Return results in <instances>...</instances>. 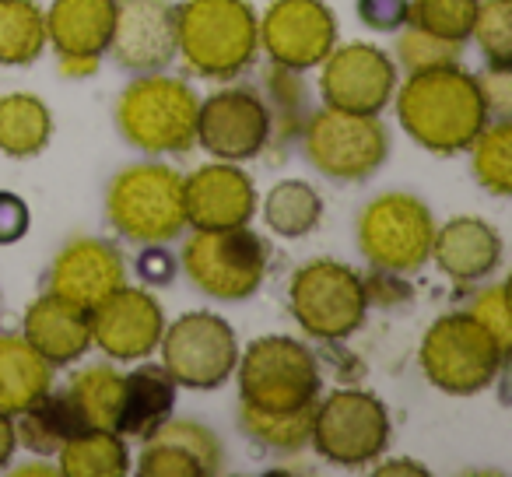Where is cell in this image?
<instances>
[{
    "instance_id": "obj_1",
    "label": "cell",
    "mask_w": 512,
    "mask_h": 477,
    "mask_svg": "<svg viewBox=\"0 0 512 477\" xmlns=\"http://www.w3.org/2000/svg\"><path fill=\"white\" fill-rule=\"evenodd\" d=\"M397 95V120L414 144L432 155H460L491 123L481 78L460 64L407 74Z\"/></svg>"
},
{
    "instance_id": "obj_2",
    "label": "cell",
    "mask_w": 512,
    "mask_h": 477,
    "mask_svg": "<svg viewBox=\"0 0 512 477\" xmlns=\"http://www.w3.org/2000/svg\"><path fill=\"white\" fill-rule=\"evenodd\" d=\"M176 46L193 74L232 81L260 53V18L249 0H183L176 8Z\"/></svg>"
},
{
    "instance_id": "obj_3",
    "label": "cell",
    "mask_w": 512,
    "mask_h": 477,
    "mask_svg": "<svg viewBox=\"0 0 512 477\" xmlns=\"http://www.w3.org/2000/svg\"><path fill=\"white\" fill-rule=\"evenodd\" d=\"M197 95L172 74H137L116 102L123 141L148 155H186L197 144Z\"/></svg>"
},
{
    "instance_id": "obj_4",
    "label": "cell",
    "mask_w": 512,
    "mask_h": 477,
    "mask_svg": "<svg viewBox=\"0 0 512 477\" xmlns=\"http://www.w3.org/2000/svg\"><path fill=\"white\" fill-rule=\"evenodd\" d=\"M109 225L141 246H165L186 228L183 176L162 162H137L116 172L106 190Z\"/></svg>"
},
{
    "instance_id": "obj_5",
    "label": "cell",
    "mask_w": 512,
    "mask_h": 477,
    "mask_svg": "<svg viewBox=\"0 0 512 477\" xmlns=\"http://www.w3.org/2000/svg\"><path fill=\"white\" fill-rule=\"evenodd\" d=\"M509 351L470 313H446L421 337V372L449 397H474L498 379Z\"/></svg>"
},
{
    "instance_id": "obj_6",
    "label": "cell",
    "mask_w": 512,
    "mask_h": 477,
    "mask_svg": "<svg viewBox=\"0 0 512 477\" xmlns=\"http://www.w3.org/2000/svg\"><path fill=\"white\" fill-rule=\"evenodd\" d=\"M242 404L256 411H299L320 400L323 376L316 355L285 334L256 337L235 362Z\"/></svg>"
},
{
    "instance_id": "obj_7",
    "label": "cell",
    "mask_w": 512,
    "mask_h": 477,
    "mask_svg": "<svg viewBox=\"0 0 512 477\" xmlns=\"http://www.w3.org/2000/svg\"><path fill=\"white\" fill-rule=\"evenodd\" d=\"M271 267V246L249 225L193 228L183 246V271L197 292L218 302H242L260 292Z\"/></svg>"
},
{
    "instance_id": "obj_8",
    "label": "cell",
    "mask_w": 512,
    "mask_h": 477,
    "mask_svg": "<svg viewBox=\"0 0 512 477\" xmlns=\"http://www.w3.org/2000/svg\"><path fill=\"white\" fill-rule=\"evenodd\" d=\"M435 218L414 193L390 190L362 207L358 214V250L383 274H414L428 264Z\"/></svg>"
},
{
    "instance_id": "obj_9",
    "label": "cell",
    "mask_w": 512,
    "mask_h": 477,
    "mask_svg": "<svg viewBox=\"0 0 512 477\" xmlns=\"http://www.w3.org/2000/svg\"><path fill=\"white\" fill-rule=\"evenodd\" d=\"M292 316L316 341H344L365 323L369 288L341 260H309L288 285Z\"/></svg>"
},
{
    "instance_id": "obj_10",
    "label": "cell",
    "mask_w": 512,
    "mask_h": 477,
    "mask_svg": "<svg viewBox=\"0 0 512 477\" xmlns=\"http://www.w3.org/2000/svg\"><path fill=\"white\" fill-rule=\"evenodd\" d=\"M302 148L320 176L334 183H362L386 162L390 134L379 123V116L341 113V109L323 106L306 120Z\"/></svg>"
},
{
    "instance_id": "obj_11",
    "label": "cell",
    "mask_w": 512,
    "mask_h": 477,
    "mask_svg": "<svg viewBox=\"0 0 512 477\" xmlns=\"http://www.w3.org/2000/svg\"><path fill=\"white\" fill-rule=\"evenodd\" d=\"M309 446L334 467H365L390 446V414L376 393L337 390L316 404Z\"/></svg>"
},
{
    "instance_id": "obj_12",
    "label": "cell",
    "mask_w": 512,
    "mask_h": 477,
    "mask_svg": "<svg viewBox=\"0 0 512 477\" xmlns=\"http://www.w3.org/2000/svg\"><path fill=\"white\" fill-rule=\"evenodd\" d=\"M162 365L176 386L186 390H218L235 376L239 337L232 323L214 313H186L162 330Z\"/></svg>"
},
{
    "instance_id": "obj_13",
    "label": "cell",
    "mask_w": 512,
    "mask_h": 477,
    "mask_svg": "<svg viewBox=\"0 0 512 477\" xmlns=\"http://www.w3.org/2000/svg\"><path fill=\"white\" fill-rule=\"evenodd\" d=\"M274 113L253 88H221L197 106V144L218 162H249L271 144Z\"/></svg>"
},
{
    "instance_id": "obj_14",
    "label": "cell",
    "mask_w": 512,
    "mask_h": 477,
    "mask_svg": "<svg viewBox=\"0 0 512 477\" xmlns=\"http://www.w3.org/2000/svg\"><path fill=\"white\" fill-rule=\"evenodd\" d=\"M260 46L274 67L302 74L337 46V18L327 0H274L260 22Z\"/></svg>"
},
{
    "instance_id": "obj_15",
    "label": "cell",
    "mask_w": 512,
    "mask_h": 477,
    "mask_svg": "<svg viewBox=\"0 0 512 477\" xmlns=\"http://www.w3.org/2000/svg\"><path fill=\"white\" fill-rule=\"evenodd\" d=\"M320 67V95L327 109L379 116L397 92V67L379 46L348 43L341 50L334 46Z\"/></svg>"
},
{
    "instance_id": "obj_16",
    "label": "cell",
    "mask_w": 512,
    "mask_h": 477,
    "mask_svg": "<svg viewBox=\"0 0 512 477\" xmlns=\"http://www.w3.org/2000/svg\"><path fill=\"white\" fill-rule=\"evenodd\" d=\"M120 0H53L46 11V43L57 50L60 74L88 78L109 53Z\"/></svg>"
},
{
    "instance_id": "obj_17",
    "label": "cell",
    "mask_w": 512,
    "mask_h": 477,
    "mask_svg": "<svg viewBox=\"0 0 512 477\" xmlns=\"http://www.w3.org/2000/svg\"><path fill=\"white\" fill-rule=\"evenodd\" d=\"M92 320V344L113 362H141L158 348L165 330L162 302L144 288L113 292L106 302L88 313Z\"/></svg>"
},
{
    "instance_id": "obj_18",
    "label": "cell",
    "mask_w": 512,
    "mask_h": 477,
    "mask_svg": "<svg viewBox=\"0 0 512 477\" xmlns=\"http://www.w3.org/2000/svg\"><path fill=\"white\" fill-rule=\"evenodd\" d=\"M176 8L169 0H120L109 53L130 74H155L176 60Z\"/></svg>"
},
{
    "instance_id": "obj_19",
    "label": "cell",
    "mask_w": 512,
    "mask_h": 477,
    "mask_svg": "<svg viewBox=\"0 0 512 477\" xmlns=\"http://www.w3.org/2000/svg\"><path fill=\"white\" fill-rule=\"evenodd\" d=\"M123 285H127L123 253L109 239H92V235L74 239L57 253L50 267V292L88 313Z\"/></svg>"
},
{
    "instance_id": "obj_20",
    "label": "cell",
    "mask_w": 512,
    "mask_h": 477,
    "mask_svg": "<svg viewBox=\"0 0 512 477\" xmlns=\"http://www.w3.org/2000/svg\"><path fill=\"white\" fill-rule=\"evenodd\" d=\"M183 211L190 228H239L256 214L253 179L239 162H211L183 179Z\"/></svg>"
},
{
    "instance_id": "obj_21",
    "label": "cell",
    "mask_w": 512,
    "mask_h": 477,
    "mask_svg": "<svg viewBox=\"0 0 512 477\" xmlns=\"http://www.w3.org/2000/svg\"><path fill=\"white\" fill-rule=\"evenodd\" d=\"M225 449L221 439L207 425L197 421H162L155 432L144 439L137 456V474L141 477H207L218 474Z\"/></svg>"
},
{
    "instance_id": "obj_22",
    "label": "cell",
    "mask_w": 512,
    "mask_h": 477,
    "mask_svg": "<svg viewBox=\"0 0 512 477\" xmlns=\"http://www.w3.org/2000/svg\"><path fill=\"white\" fill-rule=\"evenodd\" d=\"M428 257L456 285H474L495 274L502 264V235L491 221L474 218V214L449 218L442 228H435Z\"/></svg>"
},
{
    "instance_id": "obj_23",
    "label": "cell",
    "mask_w": 512,
    "mask_h": 477,
    "mask_svg": "<svg viewBox=\"0 0 512 477\" xmlns=\"http://www.w3.org/2000/svg\"><path fill=\"white\" fill-rule=\"evenodd\" d=\"M22 337L57 369V365L78 362L92 348V320H88V309L46 292L25 309Z\"/></svg>"
},
{
    "instance_id": "obj_24",
    "label": "cell",
    "mask_w": 512,
    "mask_h": 477,
    "mask_svg": "<svg viewBox=\"0 0 512 477\" xmlns=\"http://www.w3.org/2000/svg\"><path fill=\"white\" fill-rule=\"evenodd\" d=\"M176 379L165 372V365H137L130 376H123V400L116 432L123 439H148L162 421L172 418L176 407Z\"/></svg>"
},
{
    "instance_id": "obj_25",
    "label": "cell",
    "mask_w": 512,
    "mask_h": 477,
    "mask_svg": "<svg viewBox=\"0 0 512 477\" xmlns=\"http://www.w3.org/2000/svg\"><path fill=\"white\" fill-rule=\"evenodd\" d=\"M53 390V365L22 334H0V411H18Z\"/></svg>"
},
{
    "instance_id": "obj_26",
    "label": "cell",
    "mask_w": 512,
    "mask_h": 477,
    "mask_svg": "<svg viewBox=\"0 0 512 477\" xmlns=\"http://www.w3.org/2000/svg\"><path fill=\"white\" fill-rule=\"evenodd\" d=\"M15 439L18 446H25L36 456H57L64 449V442L71 439L74 432H81V421L74 414L67 393H53L46 390L39 400H32L25 411L15 414Z\"/></svg>"
},
{
    "instance_id": "obj_27",
    "label": "cell",
    "mask_w": 512,
    "mask_h": 477,
    "mask_svg": "<svg viewBox=\"0 0 512 477\" xmlns=\"http://www.w3.org/2000/svg\"><path fill=\"white\" fill-rule=\"evenodd\" d=\"M53 137V113L39 95L15 92L0 99V155L36 158Z\"/></svg>"
},
{
    "instance_id": "obj_28",
    "label": "cell",
    "mask_w": 512,
    "mask_h": 477,
    "mask_svg": "<svg viewBox=\"0 0 512 477\" xmlns=\"http://www.w3.org/2000/svg\"><path fill=\"white\" fill-rule=\"evenodd\" d=\"M57 460L67 477H123L130 470L127 442L113 428H81L64 442Z\"/></svg>"
},
{
    "instance_id": "obj_29",
    "label": "cell",
    "mask_w": 512,
    "mask_h": 477,
    "mask_svg": "<svg viewBox=\"0 0 512 477\" xmlns=\"http://www.w3.org/2000/svg\"><path fill=\"white\" fill-rule=\"evenodd\" d=\"M64 393L71 400L74 414H78L81 428H113L116 432V418H120V400H123V376L113 365L78 369Z\"/></svg>"
},
{
    "instance_id": "obj_30",
    "label": "cell",
    "mask_w": 512,
    "mask_h": 477,
    "mask_svg": "<svg viewBox=\"0 0 512 477\" xmlns=\"http://www.w3.org/2000/svg\"><path fill=\"white\" fill-rule=\"evenodd\" d=\"M323 221V197L302 179H285L264 197V225L281 239H302Z\"/></svg>"
},
{
    "instance_id": "obj_31",
    "label": "cell",
    "mask_w": 512,
    "mask_h": 477,
    "mask_svg": "<svg viewBox=\"0 0 512 477\" xmlns=\"http://www.w3.org/2000/svg\"><path fill=\"white\" fill-rule=\"evenodd\" d=\"M46 50V18L32 0H0V67L36 64Z\"/></svg>"
},
{
    "instance_id": "obj_32",
    "label": "cell",
    "mask_w": 512,
    "mask_h": 477,
    "mask_svg": "<svg viewBox=\"0 0 512 477\" xmlns=\"http://www.w3.org/2000/svg\"><path fill=\"white\" fill-rule=\"evenodd\" d=\"M313 414L316 404L299 407V411H256V407H239V425L260 446L274 449V453H299L309 446L313 435Z\"/></svg>"
},
{
    "instance_id": "obj_33",
    "label": "cell",
    "mask_w": 512,
    "mask_h": 477,
    "mask_svg": "<svg viewBox=\"0 0 512 477\" xmlns=\"http://www.w3.org/2000/svg\"><path fill=\"white\" fill-rule=\"evenodd\" d=\"M470 169L481 190L491 197H509L512 193V123L491 120L470 144Z\"/></svg>"
},
{
    "instance_id": "obj_34",
    "label": "cell",
    "mask_w": 512,
    "mask_h": 477,
    "mask_svg": "<svg viewBox=\"0 0 512 477\" xmlns=\"http://www.w3.org/2000/svg\"><path fill=\"white\" fill-rule=\"evenodd\" d=\"M477 15V0H407V25L428 36L463 43L470 39Z\"/></svg>"
},
{
    "instance_id": "obj_35",
    "label": "cell",
    "mask_w": 512,
    "mask_h": 477,
    "mask_svg": "<svg viewBox=\"0 0 512 477\" xmlns=\"http://www.w3.org/2000/svg\"><path fill=\"white\" fill-rule=\"evenodd\" d=\"M470 39H477L488 67H512V0H477Z\"/></svg>"
},
{
    "instance_id": "obj_36",
    "label": "cell",
    "mask_w": 512,
    "mask_h": 477,
    "mask_svg": "<svg viewBox=\"0 0 512 477\" xmlns=\"http://www.w3.org/2000/svg\"><path fill=\"white\" fill-rule=\"evenodd\" d=\"M463 43H449V39L428 36V32L407 25L404 36L397 39V57L407 67V74L414 71H428V67H446V64H460Z\"/></svg>"
},
{
    "instance_id": "obj_37",
    "label": "cell",
    "mask_w": 512,
    "mask_h": 477,
    "mask_svg": "<svg viewBox=\"0 0 512 477\" xmlns=\"http://www.w3.org/2000/svg\"><path fill=\"white\" fill-rule=\"evenodd\" d=\"M467 313L474 320H481L505 351L512 348V316H509V292H505V285H491L484 292H477L474 302L467 306Z\"/></svg>"
},
{
    "instance_id": "obj_38",
    "label": "cell",
    "mask_w": 512,
    "mask_h": 477,
    "mask_svg": "<svg viewBox=\"0 0 512 477\" xmlns=\"http://www.w3.org/2000/svg\"><path fill=\"white\" fill-rule=\"evenodd\" d=\"M358 18L376 32H397L407 25V0H358Z\"/></svg>"
},
{
    "instance_id": "obj_39",
    "label": "cell",
    "mask_w": 512,
    "mask_h": 477,
    "mask_svg": "<svg viewBox=\"0 0 512 477\" xmlns=\"http://www.w3.org/2000/svg\"><path fill=\"white\" fill-rule=\"evenodd\" d=\"M32 225V214L29 204H25L18 193L0 190V246H11L18 243Z\"/></svg>"
},
{
    "instance_id": "obj_40",
    "label": "cell",
    "mask_w": 512,
    "mask_h": 477,
    "mask_svg": "<svg viewBox=\"0 0 512 477\" xmlns=\"http://www.w3.org/2000/svg\"><path fill=\"white\" fill-rule=\"evenodd\" d=\"M481 92H484V102H488L491 120H509V109H512L509 71H498V67H491V71L481 78Z\"/></svg>"
},
{
    "instance_id": "obj_41",
    "label": "cell",
    "mask_w": 512,
    "mask_h": 477,
    "mask_svg": "<svg viewBox=\"0 0 512 477\" xmlns=\"http://www.w3.org/2000/svg\"><path fill=\"white\" fill-rule=\"evenodd\" d=\"M18 439H15V418L0 411V467H8V460L15 456Z\"/></svg>"
},
{
    "instance_id": "obj_42",
    "label": "cell",
    "mask_w": 512,
    "mask_h": 477,
    "mask_svg": "<svg viewBox=\"0 0 512 477\" xmlns=\"http://www.w3.org/2000/svg\"><path fill=\"white\" fill-rule=\"evenodd\" d=\"M379 477H390V474H414V477H425L428 470L421 463H411V460H390V463H379L376 467Z\"/></svg>"
},
{
    "instance_id": "obj_43",
    "label": "cell",
    "mask_w": 512,
    "mask_h": 477,
    "mask_svg": "<svg viewBox=\"0 0 512 477\" xmlns=\"http://www.w3.org/2000/svg\"><path fill=\"white\" fill-rule=\"evenodd\" d=\"M18 474H53V470L50 467H39V463H36V467H22Z\"/></svg>"
}]
</instances>
